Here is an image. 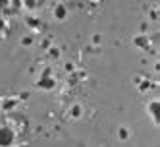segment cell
I'll return each instance as SVG.
<instances>
[{
  "label": "cell",
  "mask_w": 160,
  "mask_h": 147,
  "mask_svg": "<svg viewBox=\"0 0 160 147\" xmlns=\"http://www.w3.org/2000/svg\"><path fill=\"white\" fill-rule=\"evenodd\" d=\"M14 143V132L10 128H0V145H12Z\"/></svg>",
  "instance_id": "obj_1"
},
{
  "label": "cell",
  "mask_w": 160,
  "mask_h": 147,
  "mask_svg": "<svg viewBox=\"0 0 160 147\" xmlns=\"http://www.w3.org/2000/svg\"><path fill=\"white\" fill-rule=\"evenodd\" d=\"M39 87H42V89H52V87H54V81L50 80V77H41Z\"/></svg>",
  "instance_id": "obj_2"
},
{
  "label": "cell",
  "mask_w": 160,
  "mask_h": 147,
  "mask_svg": "<svg viewBox=\"0 0 160 147\" xmlns=\"http://www.w3.org/2000/svg\"><path fill=\"white\" fill-rule=\"evenodd\" d=\"M54 16L62 19V18L66 16V8H64V6H58V8H56V12H54Z\"/></svg>",
  "instance_id": "obj_3"
},
{
  "label": "cell",
  "mask_w": 160,
  "mask_h": 147,
  "mask_svg": "<svg viewBox=\"0 0 160 147\" xmlns=\"http://www.w3.org/2000/svg\"><path fill=\"white\" fill-rule=\"evenodd\" d=\"M151 110H152L154 120H158V105H156V103H152V105H151Z\"/></svg>",
  "instance_id": "obj_4"
},
{
  "label": "cell",
  "mask_w": 160,
  "mask_h": 147,
  "mask_svg": "<svg viewBox=\"0 0 160 147\" xmlns=\"http://www.w3.org/2000/svg\"><path fill=\"white\" fill-rule=\"evenodd\" d=\"M25 4L27 8H35V0H25Z\"/></svg>",
  "instance_id": "obj_5"
},
{
  "label": "cell",
  "mask_w": 160,
  "mask_h": 147,
  "mask_svg": "<svg viewBox=\"0 0 160 147\" xmlns=\"http://www.w3.org/2000/svg\"><path fill=\"white\" fill-rule=\"evenodd\" d=\"M10 4V0H0V8H4V6H8Z\"/></svg>",
  "instance_id": "obj_6"
}]
</instances>
